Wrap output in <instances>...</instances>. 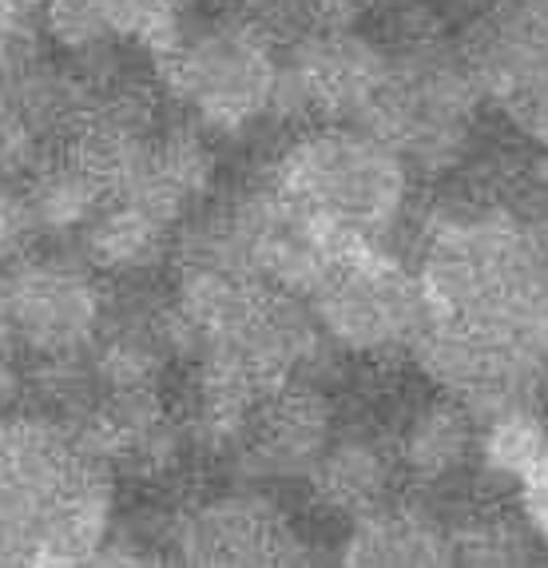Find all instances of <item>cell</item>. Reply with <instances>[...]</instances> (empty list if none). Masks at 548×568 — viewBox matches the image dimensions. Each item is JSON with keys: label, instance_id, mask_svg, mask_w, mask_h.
<instances>
[{"label": "cell", "instance_id": "obj_1", "mask_svg": "<svg viewBox=\"0 0 548 568\" xmlns=\"http://www.w3.org/2000/svg\"><path fill=\"white\" fill-rule=\"evenodd\" d=\"M417 275L434 318H548V200L517 180L449 195L426 223Z\"/></svg>", "mask_w": 548, "mask_h": 568}, {"label": "cell", "instance_id": "obj_2", "mask_svg": "<svg viewBox=\"0 0 548 568\" xmlns=\"http://www.w3.org/2000/svg\"><path fill=\"white\" fill-rule=\"evenodd\" d=\"M115 469L37 409L0 414V565H92L115 529Z\"/></svg>", "mask_w": 548, "mask_h": 568}, {"label": "cell", "instance_id": "obj_3", "mask_svg": "<svg viewBox=\"0 0 548 568\" xmlns=\"http://www.w3.org/2000/svg\"><path fill=\"white\" fill-rule=\"evenodd\" d=\"M155 84L207 135H243L271 120L283 80V37L263 12L239 9L187 20L152 57Z\"/></svg>", "mask_w": 548, "mask_h": 568}, {"label": "cell", "instance_id": "obj_4", "mask_svg": "<svg viewBox=\"0 0 548 568\" xmlns=\"http://www.w3.org/2000/svg\"><path fill=\"white\" fill-rule=\"evenodd\" d=\"M266 180L351 243H382L409 211L414 168L362 123H306Z\"/></svg>", "mask_w": 548, "mask_h": 568}, {"label": "cell", "instance_id": "obj_5", "mask_svg": "<svg viewBox=\"0 0 548 568\" xmlns=\"http://www.w3.org/2000/svg\"><path fill=\"white\" fill-rule=\"evenodd\" d=\"M485 92L461 48L442 40L389 48L386 80L362 112V128L386 140L414 171H449L469 152Z\"/></svg>", "mask_w": 548, "mask_h": 568}, {"label": "cell", "instance_id": "obj_6", "mask_svg": "<svg viewBox=\"0 0 548 568\" xmlns=\"http://www.w3.org/2000/svg\"><path fill=\"white\" fill-rule=\"evenodd\" d=\"M311 306L334 351L358 358L414 354L434 318L417 266L394 258L382 243L346 251L326 283L311 294Z\"/></svg>", "mask_w": 548, "mask_h": 568}, {"label": "cell", "instance_id": "obj_7", "mask_svg": "<svg viewBox=\"0 0 548 568\" xmlns=\"http://www.w3.org/2000/svg\"><path fill=\"white\" fill-rule=\"evenodd\" d=\"M80 251L37 246L4 266V314L29 358L92 351L104 326L108 291Z\"/></svg>", "mask_w": 548, "mask_h": 568}, {"label": "cell", "instance_id": "obj_8", "mask_svg": "<svg viewBox=\"0 0 548 568\" xmlns=\"http://www.w3.org/2000/svg\"><path fill=\"white\" fill-rule=\"evenodd\" d=\"M389 48L338 20H314L283 40L274 115L291 123H358L386 80Z\"/></svg>", "mask_w": 548, "mask_h": 568}, {"label": "cell", "instance_id": "obj_9", "mask_svg": "<svg viewBox=\"0 0 548 568\" xmlns=\"http://www.w3.org/2000/svg\"><path fill=\"white\" fill-rule=\"evenodd\" d=\"M168 549L183 565H298L306 540L263 493H223L180 509Z\"/></svg>", "mask_w": 548, "mask_h": 568}, {"label": "cell", "instance_id": "obj_10", "mask_svg": "<svg viewBox=\"0 0 548 568\" xmlns=\"http://www.w3.org/2000/svg\"><path fill=\"white\" fill-rule=\"evenodd\" d=\"M334 434L331 398L314 382H291L258 406L235 469L246 481H311Z\"/></svg>", "mask_w": 548, "mask_h": 568}, {"label": "cell", "instance_id": "obj_11", "mask_svg": "<svg viewBox=\"0 0 548 568\" xmlns=\"http://www.w3.org/2000/svg\"><path fill=\"white\" fill-rule=\"evenodd\" d=\"M168 294H155L148 286L123 283L108 294L104 326L92 342V366L104 394H135V389H163L175 346L163 326Z\"/></svg>", "mask_w": 548, "mask_h": 568}, {"label": "cell", "instance_id": "obj_12", "mask_svg": "<svg viewBox=\"0 0 548 568\" xmlns=\"http://www.w3.org/2000/svg\"><path fill=\"white\" fill-rule=\"evenodd\" d=\"M397 481H406V469L394 437H382L374 429H338L314 469L311 489L331 513L354 521L362 513L394 501Z\"/></svg>", "mask_w": 548, "mask_h": 568}, {"label": "cell", "instance_id": "obj_13", "mask_svg": "<svg viewBox=\"0 0 548 568\" xmlns=\"http://www.w3.org/2000/svg\"><path fill=\"white\" fill-rule=\"evenodd\" d=\"M175 239L180 227L155 215L152 207H143L135 200L112 195L104 211L92 219V227L77 243V251L104 278L115 283H140L175 255Z\"/></svg>", "mask_w": 548, "mask_h": 568}, {"label": "cell", "instance_id": "obj_14", "mask_svg": "<svg viewBox=\"0 0 548 568\" xmlns=\"http://www.w3.org/2000/svg\"><path fill=\"white\" fill-rule=\"evenodd\" d=\"M394 442L406 481L417 485L457 481L473 462H481V422L473 409H465L442 389H437V398L409 414Z\"/></svg>", "mask_w": 548, "mask_h": 568}, {"label": "cell", "instance_id": "obj_15", "mask_svg": "<svg viewBox=\"0 0 548 568\" xmlns=\"http://www.w3.org/2000/svg\"><path fill=\"white\" fill-rule=\"evenodd\" d=\"M40 246H77L92 219L112 200L108 183L72 152H52L20 183Z\"/></svg>", "mask_w": 548, "mask_h": 568}, {"label": "cell", "instance_id": "obj_16", "mask_svg": "<svg viewBox=\"0 0 548 568\" xmlns=\"http://www.w3.org/2000/svg\"><path fill=\"white\" fill-rule=\"evenodd\" d=\"M342 560L346 565H449L454 560L449 525L437 521L426 505L394 497L354 517L342 545Z\"/></svg>", "mask_w": 548, "mask_h": 568}, {"label": "cell", "instance_id": "obj_17", "mask_svg": "<svg viewBox=\"0 0 548 568\" xmlns=\"http://www.w3.org/2000/svg\"><path fill=\"white\" fill-rule=\"evenodd\" d=\"M95 84L77 64L37 57L29 68H20L9 84V100L20 115L32 123V132L48 143V152H64L72 135L80 132L88 108H92Z\"/></svg>", "mask_w": 548, "mask_h": 568}, {"label": "cell", "instance_id": "obj_18", "mask_svg": "<svg viewBox=\"0 0 548 568\" xmlns=\"http://www.w3.org/2000/svg\"><path fill=\"white\" fill-rule=\"evenodd\" d=\"M517 513V509H513ZM501 509H469V517L449 525L454 560L469 565H520L532 552V525Z\"/></svg>", "mask_w": 548, "mask_h": 568}, {"label": "cell", "instance_id": "obj_19", "mask_svg": "<svg viewBox=\"0 0 548 568\" xmlns=\"http://www.w3.org/2000/svg\"><path fill=\"white\" fill-rule=\"evenodd\" d=\"M191 0H100L108 24L123 44L148 48V57L163 52L187 24Z\"/></svg>", "mask_w": 548, "mask_h": 568}, {"label": "cell", "instance_id": "obj_20", "mask_svg": "<svg viewBox=\"0 0 548 568\" xmlns=\"http://www.w3.org/2000/svg\"><path fill=\"white\" fill-rule=\"evenodd\" d=\"M48 155H52L48 143L32 132V123L20 115V108L9 100V88H4L0 92V191L20 187Z\"/></svg>", "mask_w": 548, "mask_h": 568}, {"label": "cell", "instance_id": "obj_21", "mask_svg": "<svg viewBox=\"0 0 548 568\" xmlns=\"http://www.w3.org/2000/svg\"><path fill=\"white\" fill-rule=\"evenodd\" d=\"M40 239L32 227L29 203H24V191L4 187L0 191V263H12V258L37 251Z\"/></svg>", "mask_w": 548, "mask_h": 568}, {"label": "cell", "instance_id": "obj_22", "mask_svg": "<svg viewBox=\"0 0 548 568\" xmlns=\"http://www.w3.org/2000/svg\"><path fill=\"white\" fill-rule=\"evenodd\" d=\"M378 4H386V0H311V9L322 20H338V24H354L362 12L378 9Z\"/></svg>", "mask_w": 548, "mask_h": 568}, {"label": "cell", "instance_id": "obj_23", "mask_svg": "<svg viewBox=\"0 0 548 568\" xmlns=\"http://www.w3.org/2000/svg\"><path fill=\"white\" fill-rule=\"evenodd\" d=\"M227 4H239V9H255V4H263V0H227Z\"/></svg>", "mask_w": 548, "mask_h": 568}]
</instances>
